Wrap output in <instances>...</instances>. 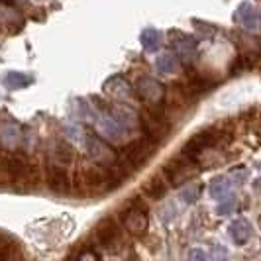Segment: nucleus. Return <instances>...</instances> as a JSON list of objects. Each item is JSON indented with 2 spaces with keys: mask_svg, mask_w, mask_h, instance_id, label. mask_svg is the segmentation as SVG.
<instances>
[{
  "mask_svg": "<svg viewBox=\"0 0 261 261\" xmlns=\"http://www.w3.org/2000/svg\"><path fill=\"white\" fill-rule=\"evenodd\" d=\"M147 208L142 200H134L130 204V208L124 210L122 214V224L124 228L130 232L132 236H144L147 230Z\"/></svg>",
  "mask_w": 261,
  "mask_h": 261,
  "instance_id": "f257e3e1",
  "label": "nucleus"
},
{
  "mask_svg": "<svg viewBox=\"0 0 261 261\" xmlns=\"http://www.w3.org/2000/svg\"><path fill=\"white\" fill-rule=\"evenodd\" d=\"M153 149H155L153 140H151V138H145V140H140V142H134V144L128 145V147L122 151L120 159H122L124 163H128L132 169H136V167L144 165L145 161L153 155Z\"/></svg>",
  "mask_w": 261,
  "mask_h": 261,
  "instance_id": "f03ea898",
  "label": "nucleus"
},
{
  "mask_svg": "<svg viewBox=\"0 0 261 261\" xmlns=\"http://www.w3.org/2000/svg\"><path fill=\"white\" fill-rule=\"evenodd\" d=\"M47 183L51 187V191L59 193V195H67L71 191V183H69V177L63 167L59 165H49L47 169Z\"/></svg>",
  "mask_w": 261,
  "mask_h": 261,
  "instance_id": "7ed1b4c3",
  "label": "nucleus"
},
{
  "mask_svg": "<svg viewBox=\"0 0 261 261\" xmlns=\"http://www.w3.org/2000/svg\"><path fill=\"white\" fill-rule=\"evenodd\" d=\"M96 240L102 248H112L118 242V226L110 218H106L96 226Z\"/></svg>",
  "mask_w": 261,
  "mask_h": 261,
  "instance_id": "20e7f679",
  "label": "nucleus"
},
{
  "mask_svg": "<svg viewBox=\"0 0 261 261\" xmlns=\"http://www.w3.org/2000/svg\"><path fill=\"white\" fill-rule=\"evenodd\" d=\"M165 177H167V183L171 187H179L187 179L183 163H169V165H165Z\"/></svg>",
  "mask_w": 261,
  "mask_h": 261,
  "instance_id": "39448f33",
  "label": "nucleus"
},
{
  "mask_svg": "<svg viewBox=\"0 0 261 261\" xmlns=\"http://www.w3.org/2000/svg\"><path fill=\"white\" fill-rule=\"evenodd\" d=\"M6 165H8V173L12 175L14 179H20V177H24L28 173V161L20 155L8 157V163Z\"/></svg>",
  "mask_w": 261,
  "mask_h": 261,
  "instance_id": "423d86ee",
  "label": "nucleus"
},
{
  "mask_svg": "<svg viewBox=\"0 0 261 261\" xmlns=\"http://www.w3.org/2000/svg\"><path fill=\"white\" fill-rule=\"evenodd\" d=\"M145 193L151 196V198H161V196L165 195V191H167V187L165 183H161L159 179H149L147 183H145Z\"/></svg>",
  "mask_w": 261,
  "mask_h": 261,
  "instance_id": "0eeeda50",
  "label": "nucleus"
},
{
  "mask_svg": "<svg viewBox=\"0 0 261 261\" xmlns=\"http://www.w3.org/2000/svg\"><path fill=\"white\" fill-rule=\"evenodd\" d=\"M230 234H232V238H234L236 242H246L249 238V226L246 222H236L232 228H230Z\"/></svg>",
  "mask_w": 261,
  "mask_h": 261,
  "instance_id": "6e6552de",
  "label": "nucleus"
},
{
  "mask_svg": "<svg viewBox=\"0 0 261 261\" xmlns=\"http://www.w3.org/2000/svg\"><path fill=\"white\" fill-rule=\"evenodd\" d=\"M30 81H32V79H28L26 75H22V73H8V75H6V85H8L10 89H22V87H26Z\"/></svg>",
  "mask_w": 261,
  "mask_h": 261,
  "instance_id": "1a4fd4ad",
  "label": "nucleus"
},
{
  "mask_svg": "<svg viewBox=\"0 0 261 261\" xmlns=\"http://www.w3.org/2000/svg\"><path fill=\"white\" fill-rule=\"evenodd\" d=\"M214 87V83L212 81H208V79H195L191 85H189V89H191V92L193 94H202V92H208L210 89Z\"/></svg>",
  "mask_w": 261,
  "mask_h": 261,
  "instance_id": "9d476101",
  "label": "nucleus"
},
{
  "mask_svg": "<svg viewBox=\"0 0 261 261\" xmlns=\"http://www.w3.org/2000/svg\"><path fill=\"white\" fill-rule=\"evenodd\" d=\"M73 149H71V145L67 144H59L57 145V157H59V161L61 163H71L73 161Z\"/></svg>",
  "mask_w": 261,
  "mask_h": 261,
  "instance_id": "9b49d317",
  "label": "nucleus"
},
{
  "mask_svg": "<svg viewBox=\"0 0 261 261\" xmlns=\"http://www.w3.org/2000/svg\"><path fill=\"white\" fill-rule=\"evenodd\" d=\"M79 257H81V259H89V257H91V259H98V255L92 253V251H85V253H81Z\"/></svg>",
  "mask_w": 261,
  "mask_h": 261,
  "instance_id": "f8f14e48",
  "label": "nucleus"
}]
</instances>
